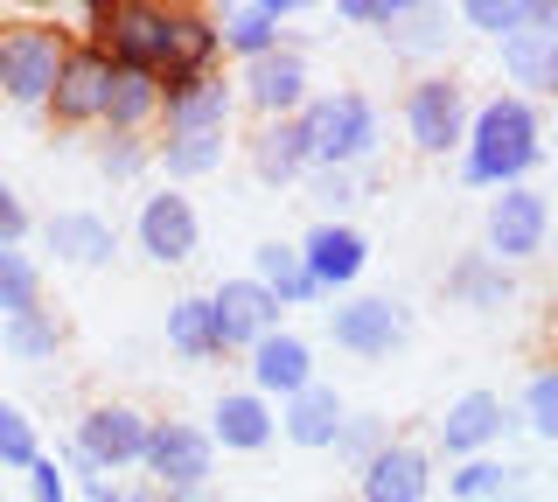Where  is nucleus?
Here are the masks:
<instances>
[{
	"mask_svg": "<svg viewBox=\"0 0 558 502\" xmlns=\"http://www.w3.org/2000/svg\"><path fill=\"white\" fill-rule=\"evenodd\" d=\"M545 161V126H537L531 98H488L468 119L461 140V175L475 188H517L531 168Z\"/></svg>",
	"mask_w": 558,
	"mask_h": 502,
	"instance_id": "nucleus-1",
	"label": "nucleus"
},
{
	"mask_svg": "<svg viewBox=\"0 0 558 502\" xmlns=\"http://www.w3.org/2000/svg\"><path fill=\"white\" fill-rule=\"evenodd\" d=\"M77 22L92 28V42L119 71H147V77L174 71V8H154V0H98Z\"/></svg>",
	"mask_w": 558,
	"mask_h": 502,
	"instance_id": "nucleus-2",
	"label": "nucleus"
},
{
	"mask_svg": "<svg viewBox=\"0 0 558 502\" xmlns=\"http://www.w3.org/2000/svg\"><path fill=\"white\" fill-rule=\"evenodd\" d=\"M301 133H307V161L314 168H349V175H356V168L377 154V140H384L377 106L363 91L307 98V106H301Z\"/></svg>",
	"mask_w": 558,
	"mask_h": 502,
	"instance_id": "nucleus-3",
	"label": "nucleus"
},
{
	"mask_svg": "<svg viewBox=\"0 0 558 502\" xmlns=\"http://www.w3.org/2000/svg\"><path fill=\"white\" fill-rule=\"evenodd\" d=\"M70 57V36L57 22H8L0 28V98L8 106H49L57 91V71Z\"/></svg>",
	"mask_w": 558,
	"mask_h": 502,
	"instance_id": "nucleus-4",
	"label": "nucleus"
},
{
	"mask_svg": "<svg viewBox=\"0 0 558 502\" xmlns=\"http://www.w3.org/2000/svg\"><path fill=\"white\" fill-rule=\"evenodd\" d=\"M147 432L154 419L133 405H92L77 419V440H70V454L84 467H98V475H112V467H140L147 461Z\"/></svg>",
	"mask_w": 558,
	"mask_h": 502,
	"instance_id": "nucleus-5",
	"label": "nucleus"
},
{
	"mask_svg": "<svg viewBox=\"0 0 558 502\" xmlns=\"http://www.w3.org/2000/svg\"><path fill=\"white\" fill-rule=\"evenodd\" d=\"M140 467L161 481V495L209 489L217 446H209V432H203V426H189V419H154V432H147V461H140Z\"/></svg>",
	"mask_w": 558,
	"mask_h": 502,
	"instance_id": "nucleus-6",
	"label": "nucleus"
},
{
	"mask_svg": "<svg viewBox=\"0 0 558 502\" xmlns=\"http://www.w3.org/2000/svg\"><path fill=\"white\" fill-rule=\"evenodd\" d=\"M468 119H475V106H468V91L453 77H418L405 91V133L418 154H447L468 140Z\"/></svg>",
	"mask_w": 558,
	"mask_h": 502,
	"instance_id": "nucleus-7",
	"label": "nucleus"
},
{
	"mask_svg": "<svg viewBox=\"0 0 558 502\" xmlns=\"http://www.w3.org/2000/svg\"><path fill=\"white\" fill-rule=\"evenodd\" d=\"M545 231H551V203L537 188H502L488 203V258L496 266H517V258H537L545 252Z\"/></svg>",
	"mask_w": 558,
	"mask_h": 502,
	"instance_id": "nucleus-8",
	"label": "nucleus"
},
{
	"mask_svg": "<svg viewBox=\"0 0 558 502\" xmlns=\"http://www.w3.org/2000/svg\"><path fill=\"white\" fill-rule=\"evenodd\" d=\"M105 91H112V57H105L98 42H70V57L57 71V91H49V112H57L63 126H98Z\"/></svg>",
	"mask_w": 558,
	"mask_h": 502,
	"instance_id": "nucleus-9",
	"label": "nucleus"
},
{
	"mask_svg": "<svg viewBox=\"0 0 558 502\" xmlns=\"http://www.w3.org/2000/svg\"><path fill=\"white\" fill-rule=\"evenodd\" d=\"M279 328V307L272 293L244 272V280H223L217 293H209V335H217V356L223 350H252L258 335H272Z\"/></svg>",
	"mask_w": 558,
	"mask_h": 502,
	"instance_id": "nucleus-10",
	"label": "nucleus"
},
{
	"mask_svg": "<svg viewBox=\"0 0 558 502\" xmlns=\"http://www.w3.org/2000/svg\"><path fill=\"white\" fill-rule=\"evenodd\" d=\"M405 307L384 301V293H363V301H342L328 307V335H336V350L349 356H391L398 342H405Z\"/></svg>",
	"mask_w": 558,
	"mask_h": 502,
	"instance_id": "nucleus-11",
	"label": "nucleus"
},
{
	"mask_svg": "<svg viewBox=\"0 0 558 502\" xmlns=\"http://www.w3.org/2000/svg\"><path fill=\"white\" fill-rule=\"evenodd\" d=\"M231 84L217 71L203 77H161V119H168V140H182V133H223L231 126Z\"/></svg>",
	"mask_w": 558,
	"mask_h": 502,
	"instance_id": "nucleus-12",
	"label": "nucleus"
},
{
	"mask_svg": "<svg viewBox=\"0 0 558 502\" xmlns=\"http://www.w3.org/2000/svg\"><path fill=\"white\" fill-rule=\"evenodd\" d=\"M133 237H140V252H147L154 266H182V258H196V237H203L196 203L174 196V188L147 196V203H140V217H133Z\"/></svg>",
	"mask_w": 558,
	"mask_h": 502,
	"instance_id": "nucleus-13",
	"label": "nucleus"
},
{
	"mask_svg": "<svg viewBox=\"0 0 558 502\" xmlns=\"http://www.w3.org/2000/svg\"><path fill=\"white\" fill-rule=\"evenodd\" d=\"M426 489H433V461H426V446H405V440H384L356 467L363 502H426Z\"/></svg>",
	"mask_w": 558,
	"mask_h": 502,
	"instance_id": "nucleus-14",
	"label": "nucleus"
},
{
	"mask_svg": "<svg viewBox=\"0 0 558 502\" xmlns=\"http://www.w3.org/2000/svg\"><path fill=\"white\" fill-rule=\"evenodd\" d=\"M244 98L258 106V119H293L307 106V57L293 42L252 57V63H244Z\"/></svg>",
	"mask_w": 558,
	"mask_h": 502,
	"instance_id": "nucleus-15",
	"label": "nucleus"
},
{
	"mask_svg": "<svg viewBox=\"0 0 558 502\" xmlns=\"http://www.w3.org/2000/svg\"><path fill=\"white\" fill-rule=\"evenodd\" d=\"M363 258H371V245H363V231L356 223H314V231L301 237V266H307V280H314V293H336V286H349L363 272Z\"/></svg>",
	"mask_w": 558,
	"mask_h": 502,
	"instance_id": "nucleus-16",
	"label": "nucleus"
},
{
	"mask_svg": "<svg viewBox=\"0 0 558 502\" xmlns=\"http://www.w3.org/2000/svg\"><path fill=\"white\" fill-rule=\"evenodd\" d=\"M244 356H252V391L266 397V405H272V397L287 405L293 391H307V384H314V350H307L301 335H287V328H272V335H258V342H252Z\"/></svg>",
	"mask_w": 558,
	"mask_h": 502,
	"instance_id": "nucleus-17",
	"label": "nucleus"
},
{
	"mask_svg": "<svg viewBox=\"0 0 558 502\" xmlns=\"http://www.w3.org/2000/svg\"><path fill=\"white\" fill-rule=\"evenodd\" d=\"M502 426H510V405H502L496 391H461L447 405V419H440V446L453 461H475L482 446L502 440Z\"/></svg>",
	"mask_w": 558,
	"mask_h": 502,
	"instance_id": "nucleus-18",
	"label": "nucleus"
},
{
	"mask_svg": "<svg viewBox=\"0 0 558 502\" xmlns=\"http://www.w3.org/2000/svg\"><path fill=\"white\" fill-rule=\"evenodd\" d=\"M203 432H209V446H223V454H258V446L279 432V419H272V405L258 391H223Z\"/></svg>",
	"mask_w": 558,
	"mask_h": 502,
	"instance_id": "nucleus-19",
	"label": "nucleus"
},
{
	"mask_svg": "<svg viewBox=\"0 0 558 502\" xmlns=\"http://www.w3.org/2000/svg\"><path fill=\"white\" fill-rule=\"evenodd\" d=\"M43 245L63 258V266H112V252H119V231L105 223L98 210H57L43 223Z\"/></svg>",
	"mask_w": 558,
	"mask_h": 502,
	"instance_id": "nucleus-20",
	"label": "nucleus"
},
{
	"mask_svg": "<svg viewBox=\"0 0 558 502\" xmlns=\"http://www.w3.org/2000/svg\"><path fill=\"white\" fill-rule=\"evenodd\" d=\"M287 14H293V0H244V8L209 14V22H217V49H238L244 63L266 57V49H279V28H287Z\"/></svg>",
	"mask_w": 558,
	"mask_h": 502,
	"instance_id": "nucleus-21",
	"label": "nucleus"
},
{
	"mask_svg": "<svg viewBox=\"0 0 558 502\" xmlns=\"http://www.w3.org/2000/svg\"><path fill=\"white\" fill-rule=\"evenodd\" d=\"M342 397L336 384H307V391H293L287 405H279V432H287L293 446H307V454H322V446H336V432H342Z\"/></svg>",
	"mask_w": 558,
	"mask_h": 502,
	"instance_id": "nucleus-22",
	"label": "nucleus"
},
{
	"mask_svg": "<svg viewBox=\"0 0 558 502\" xmlns=\"http://www.w3.org/2000/svg\"><path fill=\"white\" fill-rule=\"evenodd\" d=\"M252 168H258V182H272V188H287V182H301L307 175V133H301V112L293 119H266V126L252 133Z\"/></svg>",
	"mask_w": 558,
	"mask_h": 502,
	"instance_id": "nucleus-23",
	"label": "nucleus"
},
{
	"mask_svg": "<svg viewBox=\"0 0 558 502\" xmlns=\"http://www.w3.org/2000/svg\"><path fill=\"white\" fill-rule=\"evenodd\" d=\"M154 119H161V77L119 71V63H112V91H105V119H98V126H112L119 140H133V133L154 126Z\"/></svg>",
	"mask_w": 558,
	"mask_h": 502,
	"instance_id": "nucleus-24",
	"label": "nucleus"
},
{
	"mask_svg": "<svg viewBox=\"0 0 558 502\" xmlns=\"http://www.w3.org/2000/svg\"><path fill=\"white\" fill-rule=\"evenodd\" d=\"M252 280L272 293V307H307L314 301V280H307V266H301V245H258L252 252Z\"/></svg>",
	"mask_w": 558,
	"mask_h": 502,
	"instance_id": "nucleus-25",
	"label": "nucleus"
},
{
	"mask_svg": "<svg viewBox=\"0 0 558 502\" xmlns=\"http://www.w3.org/2000/svg\"><path fill=\"white\" fill-rule=\"evenodd\" d=\"M447 293L461 307H510L517 301V280H510V266H496L488 252H468L461 266L447 272Z\"/></svg>",
	"mask_w": 558,
	"mask_h": 502,
	"instance_id": "nucleus-26",
	"label": "nucleus"
},
{
	"mask_svg": "<svg viewBox=\"0 0 558 502\" xmlns=\"http://www.w3.org/2000/svg\"><path fill=\"white\" fill-rule=\"evenodd\" d=\"M502 63H510V77L523 91H558V36L551 28H517L502 42Z\"/></svg>",
	"mask_w": 558,
	"mask_h": 502,
	"instance_id": "nucleus-27",
	"label": "nucleus"
},
{
	"mask_svg": "<svg viewBox=\"0 0 558 502\" xmlns=\"http://www.w3.org/2000/svg\"><path fill=\"white\" fill-rule=\"evenodd\" d=\"M510 489H523V467L488 461V454L461 461V467L447 475V495H453V502H496V495H510Z\"/></svg>",
	"mask_w": 558,
	"mask_h": 502,
	"instance_id": "nucleus-28",
	"label": "nucleus"
},
{
	"mask_svg": "<svg viewBox=\"0 0 558 502\" xmlns=\"http://www.w3.org/2000/svg\"><path fill=\"white\" fill-rule=\"evenodd\" d=\"M217 57V22L203 8H174V71L168 77H203Z\"/></svg>",
	"mask_w": 558,
	"mask_h": 502,
	"instance_id": "nucleus-29",
	"label": "nucleus"
},
{
	"mask_svg": "<svg viewBox=\"0 0 558 502\" xmlns=\"http://www.w3.org/2000/svg\"><path fill=\"white\" fill-rule=\"evenodd\" d=\"M0 342H8V356H22V363H49L63 350V321L49 315V307H35V315L0 321Z\"/></svg>",
	"mask_w": 558,
	"mask_h": 502,
	"instance_id": "nucleus-30",
	"label": "nucleus"
},
{
	"mask_svg": "<svg viewBox=\"0 0 558 502\" xmlns=\"http://www.w3.org/2000/svg\"><path fill=\"white\" fill-rule=\"evenodd\" d=\"M168 342L182 356H217V335H209V293H182V301L168 307Z\"/></svg>",
	"mask_w": 558,
	"mask_h": 502,
	"instance_id": "nucleus-31",
	"label": "nucleus"
},
{
	"mask_svg": "<svg viewBox=\"0 0 558 502\" xmlns=\"http://www.w3.org/2000/svg\"><path fill=\"white\" fill-rule=\"evenodd\" d=\"M43 307V272H35L28 252H0V321L35 315Z\"/></svg>",
	"mask_w": 558,
	"mask_h": 502,
	"instance_id": "nucleus-32",
	"label": "nucleus"
},
{
	"mask_svg": "<svg viewBox=\"0 0 558 502\" xmlns=\"http://www.w3.org/2000/svg\"><path fill=\"white\" fill-rule=\"evenodd\" d=\"M161 168L168 182H196L209 168H223V133H182V140H161Z\"/></svg>",
	"mask_w": 558,
	"mask_h": 502,
	"instance_id": "nucleus-33",
	"label": "nucleus"
},
{
	"mask_svg": "<svg viewBox=\"0 0 558 502\" xmlns=\"http://www.w3.org/2000/svg\"><path fill=\"white\" fill-rule=\"evenodd\" d=\"M384 36H391V49H440L447 42V14L440 8H405Z\"/></svg>",
	"mask_w": 558,
	"mask_h": 502,
	"instance_id": "nucleus-34",
	"label": "nucleus"
},
{
	"mask_svg": "<svg viewBox=\"0 0 558 502\" xmlns=\"http://www.w3.org/2000/svg\"><path fill=\"white\" fill-rule=\"evenodd\" d=\"M35 461H43L35 426L22 419V405H8V397H0V467H35Z\"/></svg>",
	"mask_w": 558,
	"mask_h": 502,
	"instance_id": "nucleus-35",
	"label": "nucleus"
},
{
	"mask_svg": "<svg viewBox=\"0 0 558 502\" xmlns=\"http://www.w3.org/2000/svg\"><path fill=\"white\" fill-rule=\"evenodd\" d=\"M523 426L537 440H558V370H537L531 391H523Z\"/></svg>",
	"mask_w": 558,
	"mask_h": 502,
	"instance_id": "nucleus-36",
	"label": "nucleus"
},
{
	"mask_svg": "<svg viewBox=\"0 0 558 502\" xmlns=\"http://www.w3.org/2000/svg\"><path fill=\"white\" fill-rule=\"evenodd\" d=\"M461 22L482 28V36H502V42H510L517 28H523V0H468Z\"/></svg>",
	"mask_w": 558,
	"mask_h": 502,
	"instance_id": "nucleus-37",
	"label": "nucleus"
},
{
	"mask_svg": "<svg viewBox=\"0 0 558 502\" xmlns=\"http://www.w3.org/2000/svg\"><path fill=\"white\" fill-rule=\"evenodd\" d=\"M377 446H384V426H377V419H342V432H336V454H342V461L363 467Z\"/></svg>",
	"mask_w": 558,
	"mask_h": 502,
	"instance_id": "nucleus-38",
	"label": "nucleus"
},
{
	"mask_svg": "<svg viewBox=\"0 0 558 502\" xmlns=\"http://www.w3.org/2000/svg\"><path fill=\"white\" fill-rule=\"evenodd\" d=\"M98 168H105L112 182H133L140 168H147V147H140V140H105V147H98Z\"/></svg>",
	"mask_w": 558,
	"mask_h": 502,
	"instance_id": "nucleus-39",
	"label": "nucleus"
},
{
	"mask_svg": "<svg viewBox=\"0 0 558 502\" xmlns=\"http://www.w3.org/2000/svg\"><path fill=\"white\" fill-rule=\"evenodd\" d=\"M314 196L328 203V223H336V210L356 203V175H349V168H314Z\"/></svg>",
	"mask_w": 558,
	"mask_h": 502,
	"instance_id": "nucleus-40",
	"label": "nucleus"
},
{
	"mask_svg": "<svg viewBox=\"0 0 558 502\" xmlns=\"http://www.w3.org/2000/svg\"><path fill=\"white\" fill-rule=\"evenodd\" d=\"M22 237H28V203L0 182V252H22Z\"/></svg>",
	"mask_w": 558,
	"mask_h": 502,
	"instance_id": "nucleus-41",
	"label": "nucleus"
},
{
	"mask_svg": "<svg viewBox=\"0 0 558 502\" xmlns=\"http://www.w3.org/2000/svg\"><path fill=\"white\" fill-rule=\"evenodd\" d=\"M342 22H363V28H391L398 14H405V0H342Z\"/></svg>",
	"mask_w": 558,
	"mask_h": 502,
	"instance_id": "nucleus-42",
	"label": "nucleus"
},
{
	"mask_svg": "<svg viewBox=\"0 0 558 502\" xmlns=\"http://www.w3.org/2000/svg\"><path fill=\"white\" fill-rule=\"evenodd\" d=\"M28 489H35V502H70V495H63V467L49 461V454L28 467Z\"/></svg>",
	"mask_w": 558,
	"mask_h": 502,
	"instance_id": "nucleus-43",
	"label": "nucleus"
},
{
	"mask_svg": "<svg viewBox=\"0 0 558 502\" xmlns=\"http://www.w3.org/2000/svg\"><path fill=\"white\" fill-rule=\"evenodd\" d=\"M84 502H133V489H119L112 475H84Z\"/></svg>",
	"mask_w": 558,
	"mask_h": 502,
	"instance_id": "nucleus-44",
	"label": "nucleus"
},
{
	"mask_svg": "<svg viewBox=\"0 0 558 502\" xmlns=\"http://www.w3.org/2000/svg\"><path fill=\"white\" fill-rule=\"evenodd\" d=\"M161 502H209V489H182V495H161Z\"/></svg>",
	"mask_w": 558,
	"mask_h": 502,
	"instance_id": "nucleus-45",
	"label": "nucleus"
},
{
	"mask_svg": "<svg viewBox=\"0 0 558 502\" xmlns=\"http://www.w3.org/2000/svg\"><path fill=\"white\" fill-rule=\"evenodd\" d=\"M496 502H531V495H523V489H510V495H496Z\"/></svg>",
	"mask_w": 558,
	"mask_h": 502,
	"instance_id": "nucleus-46",
	"label": "nucleus"
}]
</instances>
